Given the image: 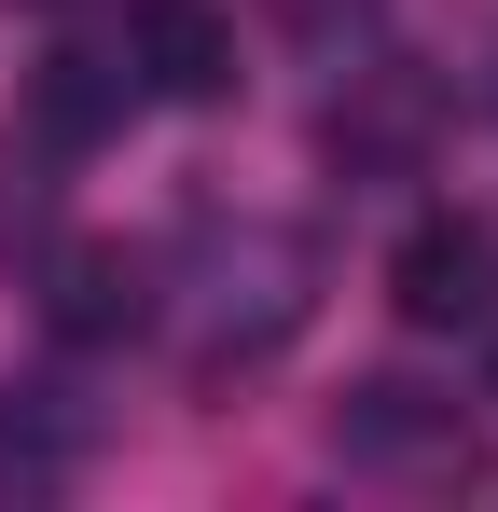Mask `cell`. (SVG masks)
I'll return each mask as SVG.
<instances>
[{
  "instance_id": "6da1fadb",
  "label": "cell",
  "mask_w": 498,
  "mask_h": 512,
  "mask_svg": "<svg viewBox=\"0 0 498 512\" xmlns=\"http://www.w3.org/2000/svg\"><path fill=\"white\" fill-rule=\"evenodd\" d=\"M319 305V250L291 222H208L194 236V360L236 374V360H277Z\"/></svg>"
},
{
  "instance_id": "7a4b0ae2",
  "label": "cell",
  "mask_w": 498,
  "mask_h": 512,
  "mask_svg": "<svg viewBox=\"0 0 498 512\" xmlns=\"http://www.w3.org/2000/svg\"><path fill=\"white\" fill-rule=\"evenodd\" d=\"M332 457L346 471H402V485H457L471 471V416L443 388H415V374H374V388L332 402Z\"/></svg>"
},
{
  "instance_id": "3957f363",
  "label": "cell",
  "mask_w": 498,
  "mask_h": 512,
  "mask_svg": "<svg viewBox=\"0 0 498 512\" xmlns=\"http://www.w3.org/2000/svg\"><path fill=\"white\" fill-rule=\"evenodd\" d=\"M388 305H402V333H485L498 319V236L485 222H415L402 250H388Z\"/></svg>"
},
{
  "instance_id": "277c9868",
  "label": "cell",
  "mask_w": 498,
  "mask_h": 512,
  "mask_svg": "<svg viewBox=\"0 0 498 512\" xmlns=\"http://www.w3.org/2000/svg\"><path fill=\"white\" fill-rule=\"evenodd\" d=\"M125 70H139V97H166V111H222V97H236V28H222L208 0H153L139 42H125Z\"/></svg>"
},
{
  "instance_id": "5b68a950",
  "label": "cell",
  "mask_w": 498,
  "mask_h": 512,
  "mask_svg": "<svg viewBox=\"0 0 498 512\" xmlns=\"http://www.w3.org/2000/svg\"><path fill=\"white\" fill-rule=\"evenodd\" d=\"M429 139V84L415 70H360V97H332V167L346 180H402Z\"/></svg>"
},
{
  "instance_id": "8992f818",
  "label": "cell",
  "mask_w": 498,
  "mask_h": 512,
  "mask_svg": "<svg viewBox=\"0 0 498 512\" xmlns=\"http://www.w3.org/2000/svg\"><path fill=\"white\" fill-rule=\"evenodd\" d=\"M42 319H56L70 346H125L139 319H153V263H139V250H56Z\"/></svg>"
},
{
  "instance_id": "52a82bcc",
  "label": "cell",
  "mask_w": 498,
  "mask_h": 512,
  "mask_svg": "<svg viewBox=\"0 0 498 512\" xmlns=\"http://www.w3.org/2000/svg\"><path fill=\"white\" fill-rule=\"evenodd\" d=\"M28 111H42V139H111L125 111H139V70L125 56H42V84H28Z\"/></svg>"
},
{
  "instance_id": "ba28073f",
  "label": "cell",
  "mask_w": 498,
  "mask_h": 512,
  "mask_svg": "<svg viewBox=\"0 0 498 512\" xmlns=\"http://www.w3.org/2000/svg\"><path fill=\"white\" fill-rule=\"evenodd\" d=\"M83 457V416H42V402H0V485L28 499V485H70Z\"/></svg>"
},
{
  "instance_id": "9c48e42d",
  "label": "cell",
  "mask_w": 498,
  "mask_h": 512,
  "mask_svg": "<svg viewBox=\"0 0 498 512\" xmlns=\"http://www.w3.org/2000/svg\"><path fill=\"white\" fill-rule=\"evenodd\" d=\"M263 14H277V28H291V42H305V56H360V42H374V14H388V0H263Z\"/></svg>"
},
{
  "instance_id": "30bf717a",
  "label": "cell",
  "mask_w": 498,
  "mask_h": 512,
  "mask_svg": "<svg viewBox=\"0 0 498 512\" xmlns=\"http://www.w3.org/2000/svg\"><path fill=\"white\" fill-rule=\"evenodd\" d=\"M0 250H56V208H42V180L0 167Z\"/></svg>"
},
{
  "instance_id": "8fae6325",
  "label": "cell",
  "mask_w": 498,
  "mask_h": 512,
  "mask_svg": "<svg viewBox=\"0 0 498 512\" xmlns=\"http://www.w3.org/2000/svg\"><path fill=\"white\" fill-rule=\"evenodd\" d=\"M485 402H498V360H485Z\"/></svg>"
}]
</instances>
